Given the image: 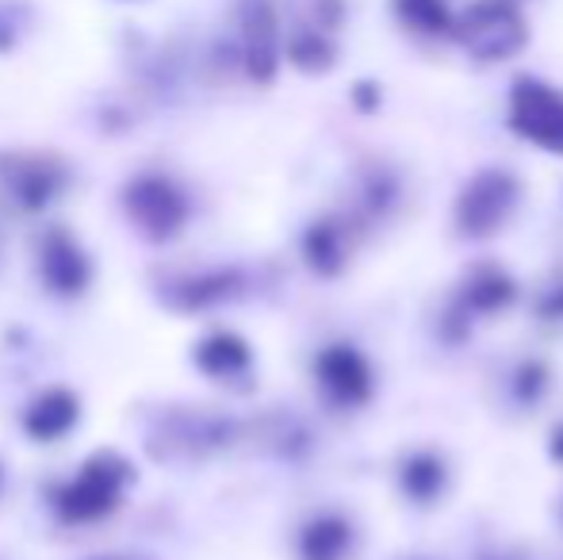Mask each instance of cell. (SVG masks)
Listing matches in <instances>:
<instances>
[{
    "mask_svg": "<svg viewBox=\"0 0 563 560\" xmlns=\"http://www.w3.org/2000/svg\"><path fill=\"white\" fill-rule=\"evenodd\" d=\"M0 177H4V188L12 193V200L27 211H38L51 200H58L62 185H66L62 165L35 162V157H15V162L0 165Z\"/></svg>",
    "mask_w": 563,
    "mask_h": 560,
    "instance_id": "cell-10",
    "label": "cell"
},
{
    "mask_svg": "<svg viewBox=\"0 0 563 560\" xmlns=\"http://www.w3.org/2000/svg\"><path fill=\"white\" fill-rule=\"evenodd\" d=\"M253 353L250 345H245V338L230 334V330H219V334L203 338L200 345H196V365H200V373L216 376V381H234V376H242L245 369H250Z\"/></svg>",
    "mask_w": 563,
    "mask_h": 560,
    "instance_id": "cell-15",
    "label": "cell"
},
{
    "mask_svg": "<svg viewBox=\"0 0 563 560\" xmlns=\"http://www.w3.org/2000/svg\"><path fill=\"white\" fill-rule=\"evenodd\" d=\"M0 487H4V472H0Z\"/></svg>",
    "mask_w": 563,
    "mask_h": 560,
    "instance_id": "cell-23",
    "label": "cell"
},
{
    "mask_svg": "<svg viewBox=\"0 0 563 560\" xmlns=\"http://www.w3.org/2000/svg\"><path fill=\"white\" fill-rule=\"evenodd\" d=\"M77 415H81V404H77L74 392L51 388L23 411V430H27L35 441H54V438H62V433L74 430Z\"/></svg>",
    "mask_w": 563,
    "mask_h": 560,
    "instance_id": "cell-14",
    "label": "cell"
},
{
    "mask_svg": "<svg viewBox=\"0 0 563 560\" xmlns=\"http://www.w3.org/2000/svg\"><path fill=\"white\" fill-rule=\"evenodd\" d=\"M452 39L464 54L475 62H510L514 54L526 51L529 43V23L514 0H472L464 12L456 15Z\"/></svg>",
    "mask_w": 563,
    "mask_h": 560,
    "instance_id": "cell-1",
    "label": "cell"
},
{
    "mask_svg": "<svg viewBox=\"0 0 563 560\" xmlns=\"http://www.w3.org/2000/svg\"><path fill=\"white\" fill-rule=\"evenodd\" d=\"M126 219L139 227V234H146L150 242H169L185 231L188 223V196L180 193V185H173L162 173H142L126 185L123 193Z\"/></svg>",
    "mask_w": 563,
    "mask_h": 560,
    "instance_id": "cell-4",
    "label": "cell"
},
{
    "mask_svg": "<svg viewBox=\"0 0 563 560\" xmlns=\"http://www.w3.org/2000/svg\"><path fill=\"white\" fill-rule=\"evenodd\" d=\"M537 315L549 322H563V273L541 288V296H537Z\"/></svg>",
    "mask_w": 563,
    "mask_h": 560,
    "instance_id": "cell-20",
    "label": "cell"
},
{
    "mask_svg": "<svg viewBox=\"0 0 563 560\" xmlns=\"http://www.w3.org/2000/svg\"><path fill=\"white\" fill-rule=\"evenodd\" d=\"M479 560H506V557H503V553H483Z\"/></svg>",
    "mask_w": 563,
    "mask_h": 560,
    "instance_id": "cell-22",
    "label": "cell"
},
{
    "mask_svg": "<svg viewBox=\"0 0 563 560\" xmlns=\"http://www.w3.org/2000/svg\"><path fill=\"white\" fill-rule=\"evenodd\" d=\"M552 376H549V365L544 361H518V369L510 373V396L514 404L521 407H537L544 399V392H549Z\"/></svg>",
    "mask_w": 563,
    "mask_h": 560,
    "instance_id": "cell-19",
    "label": "cell"
},
{
    "mask_svg": "<svg viewBox=\"0 0 563 560\" xmlns=\"http://www.w3.org/2000/svg\"><path fill=\"white\" fill-rule=\"evenodd\" d=\"M449 461L438 449H415L399 461V492L415 507H438L449 492Z\"/></svg>",
    "mask_w": 563,
    "mask_h": 560,
    "instance_id": "cell-11",
    "label": "cell"
},
{
    "mask_svg": "<svg viewBox=\"0 0 563 560\" xmlns=\"http://www.w3.org/2000/svg\"><path fill=\"white\" fill-rule=\"evenodd\" d=\"M134 480V469L119 453H97L81 464L69 484H62L54 492V510L66 523H97L108 510L119 507L123 487Z\"/></svg>",
    "mask_w": 563,
    "mask_h": 560,
    "instance_id": "cell-3",
    "label": "cell"
},
{
    "mask_svg": "<svg viewBox=\"0 0 563 560\" xmlns=\"http://www.w3.org/2000/svg\"><path fill=\"white\" fill-rule=\"evenodd\" d=\"M549 453H552V461H560V464H563V422L556 426V430H552Z\"/></svg>",
    "mask_w": 563,
    "mask_h": 560,
    "instance_id": "cell-21",
    "label": "cell"
},
{
    "mask_svg": "<svg viewBox=\"0 0 563 560\" xmlns=\"http://www.w3.org/2000/svg\"><path fill=\"white\" fill-rule=\"evenodd\" d=\"M356 546V526L341 510H322L307 518L296 538L299 560H349Z\"/></svg>",
    "mask_w": 563,
    "mask_h": 560,
    "instance_id": "cell-12",
    "label": "cell"
},
{
    "mask_svg": "<svg viewBox=\"0 0 563 560\" xmlns=\"http://www.w3.org/2000/svg\"><path fill=\"white\" fill-rule=\"evenodd\" d=\"M518 204H521V185L510 169H498V165L479 169L475 177H467V185L456 196L452 219H456L460 239H472V242L495 239L498 231H506Z\"/></svg>",
    "mask_w": 563,
    "mask_h": 560,
    "instance_id": "cell-2",
    "label": "cell"
},
{
    "mask_svg": "<svg viewBox=\"0 0 563 560\" xmlns=\"http://www.w3.org/2000/svg\"><path fill=\"white\" fill-rule=\"evenodd\" d=\"M395 15L407 31L422 39H452L456 15L449 12L445 0H395Z\"/></svg>",
    "mask_w": 563,
    "mask_h": 560,
    "instance_id": "cell-17",
    "label": "cell"
},
{
    "mask_svg": "<svg viewBox=\"0 0 563 560\" xmlns=\"http://www.w3.org/2000/svg\"><path fill=\"white\" fill-rule=\"evenodd\" d=\"M242 51H245V69H250V77L268 81L276 69V23L265 0H245Z\"/></svg>",
    "mask_w": 563,
    "mask_h": 560,
    "instance_id": "cell-13",
    "label": "cell"
},
{
    "mask_svg": "<svg viewBox=\"0 0 563 560\" xmlns=\"http://www.w3.org/2000/svg\"><path fill=\"white\" fill-rule=\"evenodd\" d=\"M314 381L334 407L356 411L376 396V369L353 342H330L314 358Z\"/></svg>",
    "mask_w": 563,
    "mask_h": 560,
    "instance_id": "cell-6",
    "label": "cell"
},
{
    "mask_svg": "<svg viewBox=\"0 0 563 560\" xmlns=\"http://www.w3.org/2000/svg\"><path fill=\"white\" fill-rule=\"evenodd\" d=\"M510 128L544 154L563 157V89L537 77H518L510 89Z\"/></svg>",
    "mask_w": 563,
    "mask_h": 560,
    "instance_id": "cell-5",
    "label": "cell"
},
{
    "mask_svg": "<svg viewBox=\"0 0 563 560\" xmlns=\"http://www.w3.org/2000/svg\"><path fill=\"white\" fill-rule=\"evenodd\" d=\"M518 299V281L503 270V265H475L464 277L456 292V315L452 319H490V315H503Z\"/></svg>",
    "mask_w": 563,
    "mask_h": 560,
    "instance_id": "cell-7",
    "label": "cell"
},
{
    "mask_svg": "<svg viewBox=\"0 0 563 560\" xmlns=\"http://www.w3.org/2000/svg\"><path fill=\"white\" fill-rule=\"evenodd\" d=\"M399 196H402V188H399V177H395V173L368 169L361 177V188H356V211H353V219L361 227L379 223V219H387L395 211Z\"/></svg>",
    "mask_w": 563,
    "mask_h": 560,
    "instance_id": "cell-16",
    "label": "cell"
},
{
    "mask_svg": "<svg viewBox=\"0 0 563 560\" xmlns=\"http://www.w3.org/2000/svg\"><path fill=\"white\" fill-rule=\"evenodd\" d=\"M242 288V277L234 270H219L208 273V277H196L180 288V307H208L219 304V299H230L234 292Z\"/></svg>",
    "mask_w": 563,
    "mask_h": 560,
    "instance_id": "cell-18",
    "label": "cell"
},
{
    "mask_svg": "<svg viewBox=\"0 0 563 560\" xmlns=\"http://www.w3.org/2000/svg\"><path fill=\"white\" fill-rule=\"evenodd\" d=\"M356 219H319V223L307 227L303 234V262L311 265V273L319 277H338L341 270L349 265V254H353V231H356Z\"/></svg>",
    "mask_w": 563,
    "mask_h": 560,
    "instance_id": "cell-9",
    "label": "cell"
},
{
    "mask_svg": "<svg viewBox=\"0 0 563 560\" xmlns=\"http://www.w3.org/2000/svg\"><path fill=\"white\" fill-rule=\"evenodd\" d=\"M38 270H43V281L54 296H81L92 281V265L89 254L69 239L66 231H51L43 239V250H38Z\"/></svg>",
    "mask_w": 563,
    "mask_h": 560,
    "instance_id": "cell-8",
    "label": "cell"
}]
</instances>
